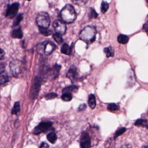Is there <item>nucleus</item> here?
I'll return each mask as SVG.
<instances>
[{
	"label": "nucleus",
	"instance_id": "a19ab883",
	"mask_svg": "<svg viewBox=\"0 0 148 148\" xmlns=\"http://www.w3.org/2000/svg\"><path fill=\"white\" fill-rule=\"evenodd\" d=\"M144 147H145V148H148V145H145Z\"/></svg>",
	"mask_w": 148,
	"mask_h": 148
},
{
	"label": "nucleus",
	"instance_id": "72a5a7b5",
	"mask_svg": "<svg viewBox=\"0 0 148 148\" xmlns=\"http://www.w3.org/2000/svg\"><path fill=\"white\" fill-rule=\"evenodd\" d=\"M86 107H87V105H86L85 104H81V105L78 107V111H79V112L84 111V110L86 109Z\"/></svg>",
	"mask_w": 148,
	"mask_h": 148
},
{
	"label": "nucleus",
	"instance_id": "393cba45",
	"mask_svg": "<svg viewBox=\"0 0 148 148\" xmlns=\"http://www.w3.org/2000/svg\"><path fill=\"white\" fill-rule=\"evenodd\" d=\"M73 98V96L71 93H69V92H63L62 95V99L65 102H69L70 101L71 99Z\"/></svg>",
	"mask_w": 148,
	"mask_h": 148
},
{
	"label": "nucleus",
	"instance_id": "79ce46f5",
	"mask_svg": "<svg viewBox=\"0 0 148 148\" xmlns=\"http://www.w3.org/2000/svg\"><path fill=\"white\" fill-rule=\"evenodd\" d=\"M28 1H31V0H28Z\"/></svg>",
	"mask_w": 148,
	"mask_h": 148
},
{
	"label": "nucleus",
	"instance_id": "c9c22d12",
	"mask_svg": "<svg viewBox=\"0 0 148 148\" xmlns=\"http://www.w3.org/2000/svg\"><path fill=\"white\" fill-rule=\"evenodd\" d=\"M40 148H50V147H49V145H48L46 143L43 142V143H42V145H40Z\"/></svg>",
	"mask_w": 148,
	"mask_h": 148
},
{
	"label": "nucleus",
	"instance_id": "ddd939ff",
	"mask_svg": "<svg viewBox=\"0 0 148 148\" xmlns=\"http://www.w3.org/2000/svg\"><path fill=\"white\" fill-rule=\"evenodd\" d=\"M24 36V33H23V31H22V28L21 27H18V28H16V29H13V31L12 32V37L13 39H22Z\"/></svg>",
	"mask_w": 148,
	"mask_h": 148
},
{
	"label": "nucleus",
	"instance_id": "20e7f679",
	"mask_svg": "<svg viewBox=\"0 0 148 148\" xmlns=\"http://www.w3.org/2000/svg\"><path fill=\"white\" fill-rule=\"evenodd\" d=\"M41 85H42V78L38 76L35 77L32 85H31V99H36L37 98L39 92H40Z\"/></svg>",
	"mask_w": 148,
	"mask_h": 148
},
{
	"label": "nucleus",
	"instance_id": "f257e3e1",
	"mask_svg": "<svg viewBox=\"0 0 148 148\" xmlns=\"http://www.w3.org/2000/svg\"><path fill=\"white\" fill-rule=\"evenodd\" d=\"M60 17L61 19L64 22V23H68V24H71L73 23L75 19H76V12L73 6L71 5H66L62 10L60 12Z\"/></svg>",
	"mask_w": 148,
	"mask_h": 148
},
{
	"label": "nucleus",
	"instance_id": "bb28decb",
	"mask_svg": "<svg viewBox=\"0 0 148 148\" xmlns=\"http://www.w3.org/2000/svg\"><path fill=\"white\" fill-rule=\"evenodd\" d=\"M53 39L56 40V42L57 44H62L63 43V39L62 37V35H60V34H58L56 32L53 34Z\"/></svg>",
	"mask_w": 148,
	"mask_h": 148
},
{
	"label": "nucleus",
	"instance_id": "cd10ccee",
	"mask_svg": "<svg viewBox=\"0 0 148 148\" xmlns=\"http://www.w3.org/2000/svg\"><path fill=\"white\" fill-rule=\"evenodd\" d=\"M107 110L110 111V112H115V111H118L119 110V106L117 104H114V103H110L107 105Z\"/></svg>",
	"mask_w": 148,
	"mask_h": 148
},
{
	"label": "nucleus",
	"instance_id": "a878e982",
	"mask_svg": "<svg viewBox=\"0 0 148 148\" xmlns=\"http://www.w3.org/2000/svg\"><path fill=\"white\" fill-rule=\"evenodd\" d=\"M39 31L44 36H50V35H52V33H53L52 31L49 28H39Z\"/></svg>",
	"mask_w": 148,
	"mask_h": 148
},
{
	"label": "nucleus",
	"instance_id": "f03ea898",
	"mask_svg": "<svg viewBox=\"0 0 148 148\" xmlns=\"http://www.w3.org/2000/svg\"><path fill=\"white\" fill-rule=\"evenodd\" d=\"M79 38L81 40H82L83 42L87 43V44H91L95 40L96 38V30L94 26H86L84 27L80 34H79Z\"/></svg>",
	"mask_w": 148,
	"mask_h": 148
},
{
	"label": "nucleus",
	"instance_id": "423d86ee",
	"mask_svg": "<svg viewBox=\"0 0 148 148\" xmlns=\"http://www.w3.org/2000/svg\"><path fill=\"white\" fill-rule=\"evenodd\" d=\"M53 123L51 121H45V122H41L37 126H36L33 130V133L36 135H38L42 132L47 131L49 129L52 127Z\"/></svg>",
	"mask_w": 148,
	"mask_h": 148
},
{
	"label": "nucleus",
	"instance_id": "2f4dec72",
	"mask_svg": "<svg viewBox=\"0 0 148 148\" xmlns=\"http://www.w3.org/2000/svg\"><path fill=\"white\" fill-rule=\"evenodd\" d=\"M56 97H57V94L55 93V92H50V93H48V94L45 95V98H46L47 100L54 99V98H56Z\"/></svg>",
	"mask_w": 148,
	"mask_h": 148
},
{
	"label": "nucleus",
	"instance_id": "6ab92c4d",
	"mask_svg": "<svg viewBox=\"0 0 148 148\" xmlns=\"http://www.w3.org/2000/svg\"><path fill=\"white\" fill-rule=\"evenodd\" d=\"M20 109H21V107H20V103L18 101V102H16V103L14 104V106H13V108H12V113L13 115H18V114L20 112Z\"/></svg>",
	"mask_w": 148,
	"mask_h": 148
},
{
	"label": "nucleus",
	"instance_id": "7c9ffc66",
	"mask_svg": "<svg viewBox=\"0 0 148 148\" xmlns=\"http://www.w3.org/2000/svg\"><path fill=\"white\" fill-rule=\"evenodd\" d=\"M98 17V14H97V12L94 11V8H90V10H89V19H96Z\"/></svg>",
	"mask_w": 148,
	"mask_h": 148
},
{
	"label": "nucleus",
	"instance_id": "f3484780",
	"mask_svg": "<svg viewBox=\"0 0 148 148\" xmlns=\"http://www.w3.org/2000/svg\"><path fill=\"white\" fill-rule=\"evenodd\" d=\"M88 105L90 106L91 109H94L96 106V99L94 94H90L88 96Z\"/></svg>",
	"mask_w": 148,
	"mask_h": 148
},
{
	"label": "nucleus",
	"instance_id": "c756f323",
	"mask_svg": "<svg viewBox=\"0 0 148 148\" xmlns=\"http://www.w3.org/2000/svg\"><path fill=\"white\" fill-rule=\"evenodd\" d=\"M126 129L125 127H121V128H119V129H118V130L116 131V132H115V134H114V137H113V138H118V137H119V135L123 134V133H124V132L126 131Z\"/></svg>",
	"mask_w": 148,
	"mask_h": 148
},
{
	"label": "nucleus",
	"instance_id": "aec40b11",
	"mask_svg": "<svg viewBox=\"0 0 148 148\" xmlns=\"http://www.w3.org/2000/svg\"><path fill=\"white\" fill-rule=\"evenodd\" d=\"M47 139H48L50 143L54 144V143L57 140V136H56V134L54 131H52V132H50V133L47 135Z\"/></svg>",
	"mask_w": 148,
	"mask_h": 148
},
{
	"label": "nucleus",
	"instance_id": "1a4fd4ad",
	"mask_svg": "<svg viewBox=\"0 0 148 148\" xmlns=\"http://www.w3.org/2000/svg\"><path fill=\"white\" fill-rule=\"evenodd\" d=\"M81 148H90L91 147V138L87 131H83L81 136L80 141Z\"/></svg>",
	"mask_w": 148,
	"mask_h": 148
},
{
	"label": "nucleus",
	"instance_id": "9b49d317",
	"mask_svg": "<svg viewBox=\"0 0 148 148\" xmlns=\"http://www.w3.org/2000/svg\"><path fill=\"white\" fill-rule=\"evenodd\" d=\"M67 78H69L71 80V82L75 83L77 79H78V72H77V69L75 65H72L69 70L68 71L67 74H66Z\"/></svg>",
	"mask_w": 148,
	"mask_h": 148
},
{
	"label": "nucleus",
	"instance_id": "4468645a",
	"mask_svg": "<svg viewBox=\"0 0 148 148\" xmlns=\"http://www.w3.org/2000/svg\"><path fill=\"white\" fill-rule=\"evenodd\" d=\"M61 52L65 54V55H70L72 53V47L69 46L68 44L64 43L62 44V48H61Z\"/></svg>",
	"mask_w": 148,
	"mask_h": 148
},
{
	"label": "nucleus",
	"instance_id": "a211bd4d",
	"mask_svg": "<svg viewBox=\"0 0 148 148\" xmlns=\"http://www.w3.org/2000/svg\"><path fill=\"white\" fill-rule=\"evenodd\" d=\"M117 40L119 44H122V45H126L128 41H129V38L126 36V35H124V34H119L117 38Z\"/></svg>",
	"mask_w": 148,
	"mask_h": 148
},
{
	"label": "nucleus",
	"instance_id": "4c0bfd02",
	"mask_svg": "<svg viewBox=\"0 0 148 148\" xmlns=\"http://www.w3.org/2000/svg\"><path fill=\"white\" fill-rule=\"evenodd\" d=\"M143 28H144V30H145V31L146 32H148V25H147V24H145V25H144V27H143Z\"/></svg>",
	"mask_w": 148,
	"mask_h": 148
},
{
	"label": "nucleus",
	"instance_id": "39448f33",
	"mask_svg": "<svg viewBox=\"0 0 148 148\" xmlns=\"http://www.w3.org/2000/svg\"><path fill=\"white\" fill-rule=\"evenodd\" d=\"M10 71L13 77L18 78L22 72V62L18 59H13L10 63Z\"/></svg>",
	"mask_w": 148,
	"mask_h": 148
},
{
	"label": "nucleus",
	"instance_id": "7ed1b4c3",
	"mask_svg": "<svg viewBox=\"0 0 148 148\" xmlns=\"http://www.w3.org/2000/svg\"><path fill=\"white\" fill-rule=\"evenodd\" d=\"M36 22L39 28H49L50 25V19L48 13L40 12L37 17Z\"/></svg>",
	"mask_w": 148,
	"mask_h": 148
},
{
	"label": "nucleus",
	"instance_id": "4be33fe9",
	"mask_svg": "<svg viewBox=\"0 0 148 148\" xmlns=\"http://www.w3.org/2000/svg\"><path fill=\"white\" fill-rule=\"evenodd\" d=\"M44 45H45V42L43 43H39L36 46V50L39 54H43L44 53Z\"/></svg>",
	"mask_w": 148,
	"mask_h": 148
},
{
	"label": "nucleus",
	"instance_id": "ea45409f",
	"mask_svg": "<svg viewBox=\"0 0 148 148\" xmlns=\"http://www.w3.org/2000/svg\"><path fill=\"white\" fill-rule=\"evenodd\" d=\"M145 128H147V129H148V124H147V125H145Z\"/></svg>",
	"mask_w": 148,
	"mask_h": 148
},
{
	"label": "nucleus",
	"instance_id": "473e14b6",
	"mask_svg": "<svg viewBox=\"0 0 148 148\" xmlns=\"http://www.w3.org/2000/svg\"><path fill=\"white\" fill-rule=\"evenodd\" d=\"M72 1H73L75 4H76V5L82 6V5H84V4H86L87 0H72Z\"/></svg>",
	"mask_w": 148,
	"mask_h": 148
},
{
	"label": "nucleus",
	"instance_id": "c85d7f7f",
	"mask_svg": "<svg viewBox=\"0 0 148 148\" xmlns=\"http://www.w3.org/2000/svg\"><path fill=\"white\" fill-rule=\"evenodd\" d=\"M108 8H109V5H108V3H107V2L103 1V2L101 3V6H100L101 12H102V13H106V12H107Z\"/></svg>",
	"mask_w": 148,
	"mask_h": 148
},
{
	"label": "nucleus",
	"instance_id": "e433bc0d",
	"mask_svg": "<svg viewBox=\"0 0 148 148\" xmlns=\"http://www.w3.org/2000/svg\"><path fill=\"white\" fill-rule=\"evenodd\" d=\"M121 148H132V147H131V145H130L126 144V145H123L121 146Z\"/></svg>",
	"mask_w": 148,
	"mask_h": 148
},
{
	"label": "nucleus",
	"instance_id": "dca6fc26",
	"mask_svg": "<svg viewBox=\"0 0 148 148\" xmlns=\"http://www.w3.org/2000/svg\"><path fill=\"white\" fill-rule=\"evenodd\" d=\"M78 86L77 85H69V86H67L65 88H63L62 90V93L63 92H69V93H72V92H76L77 90H78Z\"/></svg>",
	"mask_w": 148,
	"mask_h": 148
},
{
	"label": "nucleus",
	"instance_id": "58836bf2",
	"mask_svg": "<svg viewBox=\"0 0 148 148\" xmlns=\"http://www.w3.org/2000/svg\"><path fill=\"white\" fill-rule=\"evenodd\" d=\"M145 24H147V25H148V16H147V20H146V22H145Z\"/></svg>",
	"mask_w": 148,
	"mask_h": 148
},
{
	"label": "nucleus",
	"instance_id": "f8f14e48",
	"mask_svg": "<svg viewBox=\"0 0 148 148\" xmlns=\"http://www.w3.org/2000/svg\"><path fill=\"white\" fill-rule=\"evenodd\" d=\"M56 49V45L51 42V41H46L45 42V45H44V53L46 55H50Z\"/></svg>",
	"mask_w": 148,
	"mask_h": 148
},
{
	"label": "nucleus",
	"instance_id": "f704fd0d",
	"mask_svg": "<svg viewBox=\"0 0 148 148\" xmlns=\"http://www.w3.org/2000/svg\"><path fill=\"white\" fill-rule=\"evenodd\" d=\"M4 58H5V52H4V50L0 48V60H2Z\"/></svg>",
	"mask_w": 148,
	"mask_h": 148
},
{
	"label": "nucleus",
	"instance_id": "412c9836",
	"mask_svg": "<svg viewBox=\"0 0 148 148\" xmlns=\"http://www.w3.org/2000/svg\"><path fill=\"white\" fill-rule=\"evenodd\" d=\"M22 20H23V14L21 13V14L17 15V16L15 17V20H14L13 25H12L13 28L16 27V26H18V25H19V24H20V22H21Z\"/></svg>",
	"mask_w": 148,
	"mask_h": 148
},
{
	"label": "nucleus",
	"instance_id": "0eeeda50",
	"mask_svg": "<svg viewBox=\"0 0 148 148\" xmlns=\"http://www.w3.org/2000/svg\"><path fill=\"white\" fill-rule=\"evenodd\" d=\"M18 10H19V4L18 3L12 4L11 6H9L7 7L6 12H5V17L8 19H14L17 16Z\"/></svg>",
	"mask_w": 148,
	"mask_h": 148
},
{
	"label": "nucleus",
	"instance_id": "9d476101",
	"mask_svg": "<svg viewBox=\"0 0 148 148\" xmlns=\"http://www.w3.org/2000/svg\"><path fill=\"white\" fill-rule=\"evenodd\" d=\"M60 70H61V65H58V64H56L50 70L48 71L47 72V77L50 78V79H55L58 77L59 75V72H60Z\"/></svg>",
	"mask_w": 148,
	"mask_h": 148
},
{
	"label": "nucleus",
	"instance_id": "b1692460",
	"mask_svg": "<svg viewBox=\"0 0 148 148\" xmlns=\"http://www.w3.org/2000/svg\"><path fill=\"white\" fill-rule=\"evenodd\" d=\"M104 52H105V54H106V56L107 58H112L114 55V52L111 47H106L104 49Z\"/></svg>",
	"mask_w": 148,
	"mask_h": 148
},
{
	"label": "nucleus",
	"instance_id": "6e6552de",
	"mask_svg": "<svg viewBox=\"0 0 148 148\" xmlns=\"http://www.w3.org/2000/svg\"><path fill=\"white\" fill-rule=\"evenodd\" d=\"M53 28L55 30V32L60 35H64L66 33V30H67V27H66V24L62 20H55L53 22Z\"/></svg>",
	"mask_w": 148,
	"mask_h": 148
},
{
	"label": "nucleus",
	"instance_id": "2eb2a0df",
	"mask_svg": "<svg viewBox=\"0 0 148 148\" xmlns=\"http://www.w3.org/2000/svg\"><path fill=\"white\" fill-rule=\"evenodd\" d=\"M9 82V76L5 72H0V85H4Z\"/></svg>",
	"mask_w": 148,
	"mask_h": 148
},
{
	"label": "nucleus",
	"instance_id": "5701e85b",
	"mask_svg": "<svg viewBox=\"0 0 148 148\" xmlns=\"http://www.w3.org/2000/svg\"><path fill=\"white\" fill-rule=\"evenodd\" d=\"M147 124H148V120L139 118V119H138V120L135 121L134 125H136V126H144V127H145Z\"/></svg>",
	"mask_w": 148,
	"mask_h": 148
}]
</instances>
